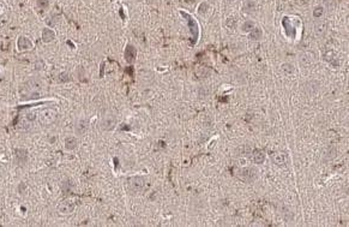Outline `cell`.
I'll return each mask as SVG.
<instances>
[{"label":"cell","instance_id":"cell-6","mask_svg":"<svg viewBox=\"0 0 349 227\" xmlns=\"http://www.w3.org/2000/svg\"><path fill=\"white\" fill-rule=\"evenodd\" d=\"M271 160L275 165H278V166H284L287 163V156L283 153H274L271 155Z\"/></svg>","mask_w":349,"mask_h":227},{"label":"cell","instance_id":"cell-13","mask_svg":"<svg viewBox=\"0 0 349 227\" xmlns=\"http://www.w3.org/2000/svg\"><path fill=\"white\" fill-rule=\"evenodd\" d=\"M261 35H263V31H261L260 28H253V29L250 31V37L252 40H254V41L259 40L261 37Z\"/></svg>","mask_w":349,"mask_h":227},{"label":"cell","instance_id":"cell-9","mask_svg":"<svg viewBox=\"0 0 349 227\" xmlns=\"http://www.w3.org/2000/svg\"><path fill=\"white\" fill-rule=\"evenodd\" d=\"M114 125H115V119L112 118V117L106 118V119L101 123V127H102L103 130H112V129L114 127Z\"/></svg>","mask_w":349,"mask_h":227},{"label":"cell","instance_id":"cell-4","mask_svg":"<svg viewBox=\"0 0 349 227\" xmlns=\"http://www.w3.org/2000/svg\"><path fill=\"white\" fill-rule=\"evenodd\" d=\"M144 187H145V179L142 177H134V178L130 179V182H129V189L132 193L140 192V191H143Z\"/></svg>","mask_w":349,"mask_h":227},{"label":"cell","instance_id":"cell-23","mask_svg":"<svg viewBox=\"0 0 349 227\" xmlns=\"http://www.w3.org/2000/svg\"><path fill=\"white\" fill-rule=\"evenodd\" d=\"M35 118H36V117H35V114H34V113H28V114H26V119H28L29 122L34 120Z\"/></svg>","mask_w":349,"mask_h":227},{"label":"cell","instance_id":"cell-8","mask_svg":"<svg viewBox=\"0 0 349 227\" xmlns=\"http://www.w3.org/2000/svg\"><path fill=\"white\" fill-rule=\"evenodd\" d=\"M17 46H18V49L19 51H28V49H31L33 48L31 41L25 39V37H19L18 39V42H17Z\"/></svg>","mask_w":349,"mask_h":227},{"label":"cell","instance_id":"cell-17","mask_svg":"<svg viewBox=\"0 0 349 227\" xmlns=\"http://www.w3.org/2000/svg\"><path fill=\"white\" fill-rule=\"evenodd\" d=\"M254 28V23L252 22V21H247V22H245L244 23V25H242V31H245V33H250L252 29Z\"/></svg>","mask_w":349,"mask_h":227},{"label":"cell","instance_id":"cell-1","mask_svg":"<svg viewBox=\"0 0 349 227\" xmlns=\"http://www.w3.org/2000/svg\"><path fill=\"white\" fill-rule=\"evenodd\" d=\"M41 92V86L36 79H30L25 82L19 89V93L22 95V99L24 100H31V99H39Z\"/></svg>","mask_w":349,"mask_h":227},{"label":"cell","instance_id":"cell-10","mask_svg":"<svg viewBox=\"0 0 349 227\" xmlns=\"http://www.w3.org/2000/svg\"><path fill=\"white\" fill-rule=\"evenodd\" d=\"M78 146V141L74 138V137H67L66 141H65V148L69 149V150H72L74 148H77Z\"/></svg>","mask_w":349,"mask_h":227},{"label":"cell","instance_id":"cell-19","mask_svg":"<svg viewBox=\"0 0 349 227\" xmlns=\"http://www.w3.org/2000/svg\"><path fill=\"white\" fill-rule=\"evenodd\" d=\"M324 13V9L322 7V6H318V7H315L314 9V11H313V16L314 17H317V18H319Z\"/></svg>","mask_w":349,"mask_h":227},{"label":"cell","instance_id":"cell-22","mask_svg":"<svg viewBox=\"0 0 349 227\" xmlns=\"http://www.w3.org/2000/svg\"><path fill=\"white\" fill-rule=\"evenodd\" d=\"M39 6L41 9H46L48 6V0H39Z\"/></svg>","mask_w":349,"mask_h":227},{"label":"cell","instance_id":"cell-18","mask_svg":"<svg viewBox=\"0 0 349 227\" xmlns=\"http://www.w3.org/2000/svg\"><path fill=\"white\" fill-rule=\"evenodd\" d=\"M226 26L228 29H235L237 28V21L234 18H228L226 21Z\"/></svg>","mask_w":349,"mask_h":227},{"label":"cell","instance_id":"cell-15","mask_svg":"<svg viewBox=\"0 0 349 227\" xmlns=\"http://www.w3.org/2000/svg\"><path fill=\"white\" fill-rule=\"evenodd\" d=\"M86 129H88V123H86L85 120H80V122L77 124V126H76V131H77V133H79V135H83V133L86 131Z\"/></svg>","mask_w":349,"mask_h":227},{"label":"cell","instance_id":"cell-14","mask_svg":"<svg viewBox=\"0 0 349 227\" xmlns=\"http://www.w3.org/2000/svg\"><path fill=\"white\" fill-rule=\"evenodd\" d=\"M16 157H17V160L19 162H23L24 163L26 161V159H28L26 150H24V149H17L16 150Z\"/></svg>","mask_w":349,"mask_h":227},{"label":"cell","instance_id":"cell-20","mask_svg":"<svg viewBox=\"0 0 349 227\" xmlns=\"http://www.w3.org/2000/svg\"><path fill=\"white\" fill-rule=\"evenodd\" d=\"M208 9H209V5L207 3H202L198 7V13H205Z\"/></svg>","mask_w":349,"mask_h":227},{"label":"cell","instance_id":"cell-11","mask_svg":"<svg viewBox=\"0 0 349 227\" xmlns=\"http://www.w3.org/2000/svg\"><path fill=\"white\" fill-rule=\"evenodd\" d=\"M54 39H55V34H54L53 30H50V29H45L43 30V33H42V40L45 42H50Z\"/></svg>","mask_w":349,"mask_h":227},{"label":"cell","instance_id":"cell-7","mask_svg":"<svg viewBox=\"0 0 349 227\" xmlns=\"http://www.w3.org/2000/svg\"><path fill=\"white\" fill-rule=\"evenodd\" d=\"M136 55H137V52L134 49V47H132L131 45H129L125 49V59L127 63H133L134 59H136Z\"/></svg>","mask_w":349,"mask_h":227},{"label":"cell","instance_id":"cell-12","mask_svg":"<svg viewBox=\"0 0 349 227\" xmlns=\"http://www.w3.org/2000/svg\"><path fill=\"white\" fill-rule=\"evenodd\" d=\"M253 160H254V162L256 163H263L264 161H265V154L261 152V150H257V152H254V154H253Z\"/></svg>","mask_w":349,"mask_h":227},{"label":"cell","instance_id":"cell-2","mask_svg":"<svg viewBox=\"0 0 349 227\" xmlns=\"http://www.w3.org/2000/svg\"><path fill=\"white\" fill-rule=\"evenodd\" d=\"M56 117H58V113L54 109L47 108V109H43L40 112L39 120L42 125H50L56 120Z\"/></svg>","mask_w":349,"mask_h":227},{"label":"cell","instance_id":"cell-21","mask_svg":"<svg viewBox=\"0 0 349 227\" xmlns=\"http://www.w3.org/2000/svg\"><path fill=\"white\" fill-rule=\"evenodd\" d=\"M71 78H70V75L69 73H66V72H64V73H60V76H59V78H58V81L59 82H69Z\"/></svg>","mask_w":349,"mask_h":227},{"label":"cell","instance_id":"cell-16","mask_svg":"<svg viewBox=\"0 0 349 227\" xmlns=\"http://www.w3.org/2000/svg\"><path fill=\"white\" fill-rule=\"evenodd\" d=\"M282 70H283V72L285 73V75H292L293 72H294V66L290 64V63H284L283 65H282Z\"/></svg>","mask_w":349,"mask_h":227},{"label":"cell","instance_id":"cell-3","mask_svg":"<svg viewBox=\"0 0 349 227\" xmlns=\"http://www.w3.org/2000/svg\"><path fill=\"white\" fill-rule=\"evenodd\" d=\"M238 177L245 183H252L257 178V171L254 168H242L238 172Z\"/></svg>","mask_w":349,"mask_h":227},{"label":"cell","instance_id":"cell-5","mask_svg":"<svg viewBox=\"0 0 349 227\" xmlns=\"http://www.w3.org/2000/svg\"><path fill=\"white\" fill-rule=\"evenodd\" d=\"M59 213L60 214H70L73 212L74 209V203L72 201H63L60 204H59Z\"/></svg>","mask_w":349,"mask_h":227}]
</instances>
